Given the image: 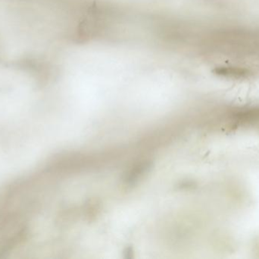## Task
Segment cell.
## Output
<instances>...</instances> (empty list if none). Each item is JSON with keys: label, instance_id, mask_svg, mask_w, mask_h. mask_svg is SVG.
I'll return each mask as SVG.
<instances>
[{"label": "cell", "instance_id": "cell-1", "mask_svg": "<svg viewBox=\"0 0 259 259\" xmlns=\"http://www.w3.org/2000/svg\"><path fill=\"white\" fill-rule=\"evenodd\" d=\"M27 228H22L10 237L0 242V258L16 247L27 238Z\"/></svg>", "mask_w": 259, "mask_h": 259}]
</instances>
